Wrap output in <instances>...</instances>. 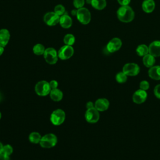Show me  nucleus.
Returning <instances> with one entry per match:
<instances>
[{
	"label": "nucleus",
	"mask_w": 160,
	"mask_h": 160,
	"mask_svg": "<svg viewBox=\"0 0 160 160\" xmlns=\"http://www.w3.org/2000/svg\"><path fill=\"white\" fill-rule=\"evenodd\" d=\"M117 16L119 21L124 22H129L133 20L134 12L131 7L128 6H122L118 9Z\"/></svg>",
	"instance_id": "f257e3e1"
},
{
	"label": "nucleus",
	"mask_w": 160,
	"mask_h": 160,
	"mask_svg": "<svg viewBox=\"0 0 160 160\" xmlns=\"http://www.w3.org/2000/svg\"><path fill=\"white\" fill-rule=\"evenodd\" d=\"M58 138L52 133H48L44 135L40 141V146L43 148H51L56 145Z\"/></svg>",
	"instance_id": "f03ea898"
},
{
	"label": "nucleus",
	"mask_w": 160,
	"mask_h": 160,
	"mask_svg": "<svg viewBox=\"0 0 160 160\" xmlns=\"http://www.w3.org/2000/svg\"><path fill=\"white\" fill-rule=\"evenodd\" d=\"M66 118V114L62 109H57L52 111L50 116V121L54 126H59L62 124Z\"/></svg>",
	"instance_id": "7ed1b4c3"
},
{
	"label": "nucleus",
	"mask_w": 160,
	"mask_h": 160,
	"mask_svg": "<svg viewBox=\"0 0 160 160\" xmlns=\"http://www.w3.org/2000/svg\"><path fill=\"white\" fill-rule=\"evenodd\" d=\"M36 93L40 96H46L49 94L51 88L49 82L46 81H40L38 82L34 88Z\"/></svg>",
	"instance_id": "20e7f679"
},
{
	"label": "nucleus",
	"mask_w": 160,
	"mask_h": 160,
	"mask_svg": "<svg viewBox=\"0 0 160 160\" xmlns=\"http://www.w3.org/2000/svg\"><path fill=\"white\" fill-rule=\"evenodd\" d=\"M76 17L78 20L82 24H88L91 21V13L86 8H81L77 10Z\"/></svg>",
	"instance_id": "39448f33"
},
{
	"label": "nucleus",
	"mask_w": 160,
	"mask_h": 160,
	"mask_svg": "<svg viewBox=\"0 0 160 160\" xmlns=\"http://www.w3.org/2000/svg\"><path fill=\"white\" fill-rule=\"evenodd\" d=\"M43 56L46 62L49 64H56L58 59V52L54 48H46Z\"/></svg>",
	"instance_id": "423d86ee"
},
{
	"label": "nucleus",
	"mask_w": 160,
	"mask_h": 160,
	"mask_svg": "<svg viewBox=\"0 0 160 160\" xmlns=\"http://www.w3.org/2000/svg\"><path fill=\"white\" fill-rule=\"evenodd\" d=\"M74 54V49L72 46L64 45L62 46L58 52V58L62 60L69 59Z\"/></svg>",
	"instance_id": "0eeeda50"
},
{
	"label": "nucleus",
	"mask_w": 160,
	"mask_h": 160,
	"mask_svg": "<svg viewBox=\"0 0 160 160\" xmlns=\"http://www.w3.org/2000/svg\"><path fill=\"white\" fill-rule=\"evenodd\" d=\"M140 68L139 66L136 63H127L122 68V72L129 76H134L139 74Z\"/></svg>",
	"instance_id": "6e6552de"
},
{
	"label": "nucleus",
	"mask_w": 160,
	"mask_h": 160,
	"mask_svg": "<svg viewBox=\"0 0 160 160\" xmlns=\"http://www.w3.org/2000/svg\"><path fill=\"white\" fill-rule=\"evenodd\" d=\"M99 112L95 108L88 109L86 111L85 119L88 122L96 123L99 121Z\"/></svg>",
	"instance_id": "1a4fd4ad"
},
{
	"label": "nucleus",
	"mask_w": 160,
	"mask_h": 160,
	"mask_svg": "<svg viewBox=\"0 0 160 160\" xmlns=\"http://www.w3.org/2000/svg\"><path fill=\"white\" fill-rule=\"evenodd\" d=\"M60 16L54 12H48L44 16V22L49 26L56 25L59 22Z\"/></svg>",
	"instance_id": "9d476101"
},
{
	"label": "nucleus",
	"mask_w": 160,
	"mask_h": 160,
	"mask_svg": "<svg viewBox=\"0 0 160 160\" xmlns=\"http://www.w3.org/2000/svg\"><path fill=\"white\" fill-rule=\"evenodd\" d=\"M148 94L146 91L139 89L136 91L132 95V101L136 104H142L147 99Z\"/></svg>",
	"instance_id": "9b49d317"
},
{
	"label": "nucleus",
	"mask_w": 160,
	"mask_h": 160,
	"mask_svg": "<svg viewBox=\"0 0 160 160\" xmlns=\"http://www.w3.org/2000/svg\"><path fill=\"white\" fill-rule=\"evenodd\" d=\"M122 46V42L120 39L114 38L112 39L107 44L106 49L109 52H114L118 51Z\"/></svg>",
	"instance_id": "f8f14e48"
},
{
	"label": "nucleus",
	"mask_w": 160,
	"mask_h": 160,
	"mask_svg": "<svg viewBox=\"0 0 160 160\" xmlns=\"http://www.w3.org/2000/svg\"><path fill=\"white\" fill-rule=\"evenodd\" d=\"M109 106V101L106 98H99L95 101L94 108L98 111H104L107 110Z\"/></svg>",
	"instance_id": "ddd939ff"
},
{
	"label": "nucleus",
	"mask_w": 160,
	"mask_h": 160,
	"mask_svg": "<svg viewBox=\"0 0 160 160\" xmlns=\"http://www.w3.org/2000/svg\"><path fill=\"white\" fill-rule=\"evenodd\" d=\"M149 54L154 57L160 56V41H155L150 44L148 47Z\"/></svg>",
	"instance_id": "4468645a"
},
{
	"label": "nucleus",
	"mask_w": 160,
	"mask_h": 160,
	"mask_svg": "<svg viewBox=\"0 0 160 160\" xmlns=\"http://www.w3.org/2000/svg\"><path fill=\"white\" fill-rule=\"evenodd\" d=\"M10 39V33L6 29H0V46L5 47Z\"/></svg>",
	"instance_id": "2eb2a0df"
},
{
	"label": "nucleus",
	"mask_w": 160,
	"mask_h": 160,
	"mask_svg": "<svg viewBox=\"0 0 160 160\" xmlns=\"http://www.w3.org/2000/svg\"><path fill=\"white\" fill-rule=\"evenodd\" d=\"M59 24L62 28L67 29L69 28L72 26V21L71 18L68 14L65 13L64 14L60 16Z\"/></svg>",
	"instance_id": "dca6fc26"
},
{
	"label": "nucleus",
	"mask_w": 160,
	"mask_h": 160,
	"mask_svg": "<svg viewBox=\"0 0 160 160\" xmlns=\"http://www.w3.org/2000/svg\"><path fill=\"white\" fill-rule=\"evenodd\" d=\"M149 76L154 80H160V66H153L148 71Z\"/></svg>",
	"instance_id": "f3484780"
},
{
	"label": "nucleus",
	"mask_w": 160,
	"mask_h": 160,
	"mask_svg": "<svg viewBox=\"0 0 160 160\" xmlns=\"http://www.w3.org/2000/svg\"><path fill=\"white\" fill-rule=\"evenodd\" d=\"M49 96L52 101L58 102L62 99L63 93L60 89H59L58 88H56L51 90L49 92Z\"/></svg>",
	"instance_id": "a211bd4d"
},
{
	"label": "nucleus",
	"mask_w": 160,
	"mask_h": 160,
	"mask_svg": "<svg viewBox=\"0 0 160 160\" xmlns=\"http://www.w3.org/2000/svg\"><path fill=\"white\" fill-rule=\"evenodd\" d=\"M142 8L144 12H151L155 8V2L153 0H144L142 4Z\"/></svg>",
	"instance_id": "6ab92c4d"
},
{
	"label": "nucleus",
	"mask_w": 160,
	"mask_h": 160,
	"mask_svg": "<svg viewBox=\"0 0 160 160\" xmlns=\"http://www.w3.org/2000/svg\"><path fill=\"white\" fill-rule=\"evenodd\" d=\"M142 62L144 65L147 68H151L155 63V58L150 54H148L143 56Z\"/></svg>",
	"instance_id": "aec40b11"
},
{
	"label": "nucleus",
	"mask_w": 160,
	"mask_h": 160,
	"mask_svg": "<svg viewBox=\"0 0 160 160\" xmlns=\"http://www.w3.org/2000/svg\"><path fill=\"white\" fill-rule=\"evenodd\" d=\"M91 4L96 9L102 10L106 6V0H91Z\"/></svg>",
	"instance_id": "412c9836"
},
{
	"label": "nucleus",
	"mask_w": 160,
	"mask_h": 160,
	"mask_svg": "<svg viewBox=\"0 0 160 160\" xmlns=\"http://www.w3.org/2000/svg\"><path fill=\"white\" fill-rule=\"evenodd\" d=\"M42 136L38 132H32L29 135V140L33 144H38L40 142Z\"/></svg>",
	"instance_id": "4be33fe9"
},
{
	"label": "nucleus",
	"mask_w": 160,
	"mask_h": 160,
	"mask_svg": "<svg viewBox=\"0 0 160 160\" xmlns=\"http://www.w3.org/2000/svg\"><path fill=\"white\" fill-rule=\"evenodd\" d=\"M136 53L139 56H144L149 53L148 47L145 44H140L136 48Z\"/></svg>",
	"instance_id": "5701e85b"
},
{
	"label": "nucleus",
	"mask_w": 160,
	"mask_h": 160,
	"mask_svg": "<svg viewBox=\"0 0 160 160\" xmlns=\"http://www.w3.org/2000/svg\"><path fill=\"white\" fill-rule=\"evenodd\" d=\"M45 48L44 46L42 44H36L34 46L33 48H32V51L33 52L38 56H41V55H43L45 51Z\"/></svg>",
	"instance_id": "b1692460"
},
{
	"label": "nucleus",
	"mask_w": 160,
	"mask_h": 160,
	"mask_svg": "<svg viewBox=\"0 0 160 160\" xmlns=\"http://www.w3.org/2000/svg\"><path fill=\"white\" fill-rule=\"evenodd\" d=\"M63 41L65 45L72 46L75 42V37L72 34H67L64 36Z\"/></svg>",
	"instance_id": "393cba45"
},
{
	"label": "nucleus",
	"mask_w": 160,
	"mask_h": 160,
	"mask_svg": "<svg viewBox=\"0 0 160 160\" xmlns=\"http://www.w3.org/2000/svg\"><path fill=\"white\" fill-rule=\"evenodd\" d=\"M128 76L125 74L122 71L119 72L116 75V80L118 83H124L126 82Z\"/></svg>",
	"instance_id": "a878e982"
},
{
	"label": "nucleus",
	"mask_w": 160,
	"mask_h": 160,
	"mask_svg": "<svg viewBox=\"0 0 160 160\" xmlns=\"http://www.w3.org/2000/svg\"><path fill=\"white\" fill-rule=\"evenodd\" d=\"M65 8L62 4H58L54 8V12L59 16L65 14Z\"/></svg>",
	"instance_id": "bb28decb"
},
{
	"label": "nucleus",
	"mask_w": 160,
	"mask_h": 160,
	"mask_svg": "<svg viewBox=\"0 0 160 160\" xmlns=\"http://www.w3.org/2000/svg\"><path fill=\"white\" fill-rule=\"evenodd\" d=\"M13 152V148L9 144H6L3 147V151L2 153L10 156Z\"/></svg>",
	"instance_id": "cd10ccee"
},
{
	"label": "nucleus",
	"mask_w": 160,
	"mask_h": 160,
	"mask_svg": "<svg viewBox=\"0 0 160 160\" xmlns=\"http://www.w3.org/2000/svg\"><path fill=\"white\" fill-rule=\"evenodd\" d=\"M85 1L84 0H74L73 1V5L77 9H80L83 7Z\"/></svg>",
	"instance_id": "c85d7f7f"
},
{
	"label": "nucleus",
	"mask_w": 160,
	"mask_h": 160,
	"mask_svg": "<svg viewBox=\"0 0 160 160\" xmlns=\"http://www.w3.org/2000/svg\"><path fill=\"white\" fill-rule=\"evenodd\" d=\"M139 88H140V89L144 90V91L148 90L149 88V84L148 81H147L146 80L141 81L140 84H139Z\"/></svg>",
	"instance_id": "c756f323"
},
{
	"label": "nucleus",
	"mask_w": 160,
	"mask_h": 160,
	"mask_svg": "<svg viewBox=\"0 0 160 160\" xmlns=\"http://www.w3.org/2000/svg\"><path fill=\"white\" fill-rule=\"evenodd\" d=\"M154 94L157 98L160 99V84L155 86L154 89Z\"/></svg>",
	"instance_id": "7c9ffc66"
},
{
	"label": "nucleus",
	"mask_w": 160,
	"mask_h": 160,
	"mask_svg": "<svg viewBox=\"0 0 160 160\" xmlns=\"http://www.w3.org/2000/svg\"><path fill=\"white\" fill-rule=\"evenodd\" d=\"M49 85H50V87H51V89H56V88H58V82L56 80H52L49 82Z\"/></svg>",
	"instance_id": "2f4dec72"
},
{
	"label": "nucleus",
	"mask_w": 160,
	"mask_h": 160,
	"mask_svg": "<svg viewBox=\"0 0 160 160\" xmlns=\"http://www.w3.org/2000/svg\"><path fill=\"white\" fill-rule=\"evenodd\" d=\"M118 1L122 6H128L130 3L131 0H118Z\"/></svg>",
	"instance_id": "473e14b6"
},
{
	"label": "nucleus",
	"mask_w": 160,
	"mask_h": 160,
	"mask_svg": "<svg viewBox=\"0 0 160 160\" xmlns=\"http://www.w3.org/2000/svg\"><path fill=\"white\" fill-rule=\"evenodd\" d=\"M0 160H10L9 156H8L4 153L0 154Z\"/></svg>",
	"instance_id": "72a5a7b5"
},
{
	"label": "nucleus",
	"mask_w": 160,
	"mask_h": 160,
	"mask_svg": "<svg viewBox=\"0 0 160 160\" xmlns=\"http://www.w3.org/2000/svg\"><path fill=\"white\" fill-rule=\"evenodd\" d=\"M94 108V104L92 103V102L91 101H89L86 103V108L87 109H91V108Z\"/></svg>",
	"instance_id": "f704fd0d"
},
{
	"label": "nucleus",
	"mask_w": 160,
	"mask_h": 160,
	"mask_svg": "<svg viewBox=\"0 0 160 160\" xmlns=\"http://www.w3.org/2000/svg\"><path fill=\"white\" fill-rule=\"evenodd\" d=\"M3 147H4V145L2 144L1 142H0V154L1 153H2V151H3Z\"/></svg>",
	"instance_id": "c9c22d12"
},
{
	"label": "nucleus",
	"mask_w": 160,
	"mask_h": 160,
	"mask_svg": "<svg viewBox=\"0 0 160 160\" xmlns=\"http://www.w3.org/2000/svg\"><path fill=\"white\" fill-rule=\"evenodd\" d=\"M3 52H4V47L0 46V56L2 55Z\"/></svg>",
	"instance_id": "e433bc0d"
},
{
	"label": "nucleus",
	"mask_w": 160,
	"mask_h": 160,
	"mask_svg": "<svg viewBox=\"0 0 160 160\" xmlns=\"http://www.w3.org/2000/svg\"><path fill=\"white\" fill-rule=\"evenodd\" d=\"M1 113L0 112V119H1Z\"/></svg>",
	"instance_id": "4c0bfd02"
},
{
	"label": "nucleus",
	"mask_w": 160,
	"mask_h": 160,
	"mask_svg": "<svg viewBox=\"0 0 160 160\" xmlns=\"http://www.w3.org/2000/svg\"><path fill=\"white\" fill-rule=\"evenodd\" d=\"M1 94H0V99H1Z\"/></svg>",
	"instance_id": "58836bf2"
}]
</instances>
